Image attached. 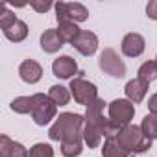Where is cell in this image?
Listing matches in <instances>:
<instances>
[{"label":"cell","instance_id":"cell-1","mask_svg":"<svg viewBox=\"0 0 157 157\" xmlns=\"http://www.w3.org/2000/svg\"><path fill=\"white\" fill-rule=\"evenodd\" d=\"M83 117L78 113H61L50 126V140L61 142L65 157H78L83 151Z\"/></svg>","mask_w":157,"mask_h":157},{"label":"cell","instance_id":"cell-16","mask_svg":"<svg viewBox=\"0 0 157 157\" xmlns=\"http://www.w3.org/2000/svg\"><path fill=\"white\" fill-rule=\"evenodd\" d=\"M102 157H131L129 151L120 144V140L117 137H109L104 142L102 148Z\"/></svg>","mask_w":157,"mask_h":157},{"label":"cell","instance_id":"cell-15","mask_svg":"<svg viewBox=\"0 0 157 157\" xmlns=\"http://www.w3.org/2000/svg\"><path fill=\"white\" fill-rule=\"evenodd\" d=\"M61 46H63V39L59 37L57 28H48V30H44V33L41 35V48H43V52H46V54H56V52L61 50Z\"/></svg>","mask_w":157,"mask_h":157},{"label":"cell","instance_id":"cell-12","mask_svg":"<svg viewBox=\"0 0 157 157\" xmlns=\"http://www.w3.org/2000/svg\"><path fill=\"white\" fill-rule=\"evenodd\" d=\"M19 76H21V80L24 83H37L41 78H43V67L35 61V59H24L19 67Z\"/></svg>","mask_w":157,"mask_h":157},{"label":"cell","instance_id":"cell-20","mask_svg":"<svg viewBox=\"0 0 157 157\" xmlns=\"http://www.w3.org/2000/svg\"><path fill=\"white\" fill-rule=\"evenodd\" d=\"M48 96L56 105H67L70 102V91L63 85H52L48 91Z\"/></svg>","mask_w":157,"mask_h":157},{"label":"cell","instance_id":"cell-8","mask_svg":"<svg viewBox=\"0 0 157 157\" xmlns=\"http://www.w3.org/2000/svg\"><path fill=\"white\" fill-rule=\"evenodd\" d=\"M98 67L113 78H124L126 76V65L113 48H104L102 50V54L98 57Z\"/></svg>","mask_w":157,"mask_h":157},{"label":"cell","instance_id":"cell-26","mask_svg":"<svg viewBox=\"0 0 157 157\" xmlns=\"http://www.w3.org/2000/svg\"><path fill=\"white\" fill-rule=\"evenodd\" d=\"M146 15H148V19L157 21V0L148 2V6H146Z\"/></svg>","mask_w":157,"mask_h":157},{"label":"cell","instance_id":"cell-6","mask_svg":"<svg viewBox=\"0 0 157 157\" xmlns=\"http://www.w3.org/2000/svg\"><path fill=\"white\" fill-rule=\"evenodd\" d=\"M68 89H70V94L74 96L76 104H80V105L89 107L93 102L98 100V89H96V85L91 83V82H87V80H83L82 76L70 80V87Z\"/></svg>","mask_w":157,"mask_h":157},{"label":"cell","instance_id":"cell-10","mask_svg":"<svg viewBox=\"0 0 157 157\" xmlns=\"http://www.w3.org/2000/svg\"><path fill=\"white\" fill-rule=\"evenodd\" d=\"M120 48H122V54L124 56H128V57H139L146 50V41H144V37L140 33L131 32V33L124 35Z\"/></svg>","mask_w":157,"mask_h":157},{"label":"cell","instance_id":"cell-28","mask_svg":"<svg viewBox=\"0 0 157 157\" xmlns=\"http://www.w3.org/2000/svg\"><path fill=\"white\" fill-rule=\"evenodd\" d=\"M155 59H157V57H155Z\"/></svg>","mask_w":157,"mask_h":157},{"label":"cell","instance_id":"cell-5","mask_svg":"<svg viewBox=\"0 0 157 157\" xmlns=\"http://www.w3.org/2000/svg\"><path fill=\"white\" fill-rule=\"evenodd\" d=\"M133 117H135V105L129 100L117 98L109 104V120L118 129H124L126 126H129Z\"/></svg>","mask_w":157,"mask_h":157},{"label":"cell","instance_id":"cell-2","mask_svg":"<svg viewBox=\"0 0 157 157\" xmlns=\"http://www.w3.org/2000/svg\"><path fill=\"white\" fill-rule=\"evenodd\" d=\"M104 105L105 102L102 98H98L96 102H93L85 115H83V142L89 148H98L102 142V137H105V129H107V122L109 118L104 117Z\"/></svg>","mask_w":157,"mask_h":157},{"label":"cell","instance_id":"cell-7","mask_svg":"<svg viewBox=\"0 0 157 157\" xmlns=\"http://www.w3.org/2000/svg\"><path fill=\"white\" fill-rule=\"evenodd\" d=\"M54 8H56L57 22H63V21L83 22L89 19V10L80 2H57Z\"/></svg>","mask_w":157,"mask_h":157},{"label":"cell","instance_id":"cell-9","mask_svg":"<svg viewBox=\"0 0 157 157\" xmlns=\"http://www.w3.org/2000/svg\"><path fill=\"white\" fill-rule=\"evenodd\" d=\"M52 72H54L56 78H61V80H74V74L80 76V72H78V63L70 56H59L57 59H54Z\"/></svg>","mask_w":157,"mask_h":157},{"label":"cell","instance_id":"cell-23","mask_svg":"<svg viewBox=\"0 0 157 157\" xmlns=\"http://www.w3.org/2000/svg\"><path fill=\"white\" fill-rule=\"evenodd\" d=\"M28 157H54V148L46 142H37L30 148Z\"/></svg>","mask_w":157,"mask_h":157},{"label":"cell","instance_id":"cell-11","mask_svg":"<svg viewBox=\"0 0 157 157\" xmlns=\"http://www.w3.org/2000/svg\"><path fill=\"white\" fill-rule=\"evenodd\" d=\"M72 46L80 52L82 56H93V54L98 50V37H96V33H93V32L82 30L80 35L74 39Z\"/></svg>","mask_w":157,"mask_h":157},{"label":"cell","instance_id":"cell-4","mask_svg":"<svg viewBox=\"0 0 157 157\" xmlns=\"http://www.w3.org/2000/svg\"><path fill=\"white\" fill-rule=\"evenodd\" d=\"M32 118L37 126H46L54 118H57V105L50 100L48 94L35 93L33 94V109H32Z\"/></svg>","mask_w":157,"mask_h":157},{"label":"cell","instance_id":"cell-17","mask_svg":"<svg viewBox=\"0 0 157 157\" xmlns=\"http://www.w3.org/2000/svg\"><path fill=\"white\" fill-rule=\"evenodd\" d=\"M4 37L11 43H21L28 37V24L24 21H17L13 26H10L8 30H4Z\"/></svg>","mask_w":157,"mask_h":157},{"label":"cell","instance_id":"cell-13","mask_svg":"<svg viewBox=\"0 0 157 157\" xmlns=\"http://www.w3.org/2000/svg\"><path fill=\"white\" fill-rule=\"evenodd\" d=\"M30 151L21 144L11 140L8 135L0 137V157H28Z\"/></svg>","mask_w":157,"mask_h":157},{"label":"cell","instance_id":"cell-14","mask_svg":"<svg viewBox=\"0 0 157 157\" xmlns=\"http://www.w3.org/2000/svg\"><path fill=\"white\" fill-rule=\"evenodd\" d=\"M148 89H150V85L144 83L142 80H139V78H135V80H129V82L126 83V87H124L126 96H128V100H129L131 104H140V102L144 100Z\"/></svg>","mask_w":157,"mask_h":157},{"label":"cell","instance_id":"cell-27","mask_svg":"<svg viewBox=\"0 0 157 157\" xmlns=\"http://www.w3.org/2000/svg\"><path fill=\"white\" fill-rule=\"evenodd\" d=\"M148 109H150V115H155V117H157V93L150 96V100H148Z\"/></svg>","mask_w":157,"mask_h":157},{"label":"cell","instance_id":"cell-22","mask_svg":"<svg viewBox=\"0 0 157 157\" xmlns=\"http://www.w3.org/2000/svg\"><path fill=\"white\" fill-rule=\"evenodd\" d=\"M140 129H142V133H144L150 140L157 139V117H155V115H146V117L142 118Z\"/></svg>","mask_w":157,"mask_h":157},{"label":"cell","instance_id":"cell-18","mask_svg":"<svg viewBox=\"0 0 157 157\" xmlns=\"http://www.w3.org/2000/svg\"><path fill=\"white\" fill-rule=\"evenodd\" d=\"M80 28H78V24L76 22H70V21H63V22H59V26H57V33H59V37L63 39V43H74V39L80 35Z\"/></svg>","mask_w":157,"mask_h":157},{"label":"cell","instance_id":"cell-19","mask_svg":"<svg viewBox=\"0 0 157 157\" xmlns=\"http://www.w3.org/2000/svg\"><path fill=\"white\" fill-rule=\"evenodd\" d=\"M139 76V80H142L144 83H151V82H155L157 80V61H146V63H142L140 67H139V72H137Z\"/></svg>","mask_w":157,"mask_h":157},{"label":"cell","instance_id":"cell-24","mask_svg":"<svg viewBox=\"0 0 157 157\" xmlns=\"http://www.w3.org/2000/svg\"><path fill=\"white\" fill-rule=\"evenodd\" d=\"M17 21H19V19L15 17V13L10 11L6 4H2V8H0V28H2V32L8 30L10 26H13Z\"/></svg>","mask_w":157,"mask_h":157},{"label":"cell","instance_id":"cell-25","mask_svg":"<svg viewBox=\"0 0 157 157\" xmlns=\"http://www.w3.org/2000/svg\"><path fill=\"white\" fill-rule=\"evenodd\" d=\"M30 6H32L37 13H46V11L52 8V2H50V0H32Z\"/></svg>","mask_w":157,"mask_h":157},{"label":"cell","instance_id":"cell-21","mask_svg":"<svg viewBox=\"0 0 157 157\" xmlns=\"http://www.w3.org/2000/svg\"><path fill=\"white\" fill-rule=\"evenodd\" d=\"M11 109L19 115H32V109H33V94L32 96H19L11 102Z\"/></svg>","mask_w":157,"mask_h":157},{"label":"cell","instance_id":"cell-3","mask_svg":"<svg viewBox=\"0 0 157 157\" xmlns=\"http://www.w3.org/2000/svg\"><path fill=\"white\" fill-rule=\"evenodd\" d=\"M118 140H120V144L129 151V155H137V153H144L146 150H150L151 148V140L142 133V129H140V126H133V124H129V126H126L118 135H115Z\"/></svg>","mask_w":157,"mask_h":157}]
</instances>
